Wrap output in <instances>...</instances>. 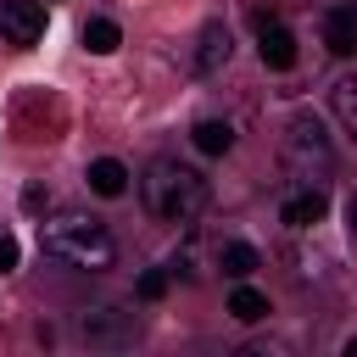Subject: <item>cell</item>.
I'll list each match as a JSON object with an SVG mask.
<instances>
[{
    "label": "cell",
    "instance_id": "4fadbf2b",
    "mask_svg": "<svg viewBox=\"0 0 357 357\" xmlns=\"http://www.w3.org/2000/svg\"><path fill=\"white\" fill-rule=\"evenodd\" d=\"M329 100H335V117H340V128L357 139V73H346V78L329 89Z\"/></svg>",
    "mask_w": 357,
    "mask_h": 357
},
{
    "label": "cell",
    "instance_id": "52a82bcc",
    "mask_svg": "<svg viewBox=\"0 0 357 357\" xmlns=\"http://www.w3.org/2000/svg\"><path fill=\"white\" fill-rule=\"evenodd\" d=\"M324 45L335 56H357V6H335L324 17Z\"/></svg>",
    "mask_w": 357,
    "mask_h": 357
},
{
    "label": "cell",
    "instance_id": "9c48e42d",
    "mask_svg": "<svg viewBox=\"0 0 357 357\" xmlns=\"http://www.w3.org/2000/svg\"><path fill=\"white\" fill-rule=\"evenodd\" d=\"M223 61H229V28H223V22H206V28H201V50H195V67H201V73H218Z\"/></svg>",
    "mask_w": 357,
    "mask_h": 357
},
{
    "label": "cell",
    "instance_id": "2e32d148",
    "mask_svg": "<svg viewBox=\"0 0 357 357\" xmlns=\"http://www.w3.org/2000/svg\"><path fill=\"white\" fill-rule=\"evenodd\" d=\"M139 296H145V301H156V296H167V273H162V268H151V273H139Z\"/></svg>",
    "mask_w": 357,
    "mask_h": 357
},
{
    "label": "cell",
    "instance_id": "5b68a950",
    "mask_svg": "<svg viewBox=\"0 0 357 357\" xmlns=\"http://www.w3.org/2000/svg\"><path fill=\"white\" fill-rule=\"evenodd\" d=\"M324 212H329V201H324V190H296V195H284V206H279V218L290 223V229H312V223H324Z\"/></svg>",
    "mask_w": 357,
    "mask_h": 357
},
{
    "label": "cell",
    "instance_id": "7a4b0ae2",
    "mask_svg": "<svg viewBox=\"0 0 357 357\" xmlns=\"http://www.w3.org/2000/svg\"><path fill=\"white\" fill-rule=\"evenodd\" d=\"M139 195H145V212H151V218H162V223H190V218H201V206H206V178H201L195 167L162 156V162L145 167Z\"/></svg>",
    "mask_w": 357,
    "mask_h": 357
},
{
    "label": "cell",
    "instance_id": "ffe728a7",
    "mask_svg": "<svg viewBox=\"0 0 357 357\" xmlns=\"http://www.w3.org/2000/svg\"><path fill=\"white\" fill-rule=\"evenodd\" d=\"M346 357H357V340H346Z\"/></svg>",
    "mask_w": 357,
    "mask_h": 357
},
{
    "label": "cell",
    "instance_id": "9a60e30c",
    "mask_svg": "<svg viewBox=\"0 0 357 357\" xmlns=\"http://www.w3.org/2000/svg\"><path fill=\"white\" fill-rule=\"evenodd\" d=\"M84 45H89L95 56H112V50L123 45V33H117V22H106V17H95V22H84Z\"/></svg>",
    "mask_w": 357,
    "mask_h": 357
},
{
    "label": "cell",
    "instance_id": "e0dca14e",
    "mask_svg": "<svg viewBox=\"0 0 357 357\" xmlns=\"http://www.w3.org/2000/svg\"><path fill=\"white\" fill-rule=\"evenodd\" d=\"M11 268H17V240L0 234V273H11Z\"/></svg>",
    "mask_w": 357,
    "mask_h": 357
},
{
    "label": "cell",
    "instance_id": "5bb4252c",
    "mask_svg": "<svg viewBox=\"0 0 357 357\" xmlns=\"http://www.w3.org/2000/svg\"><path fill=\"white\" fill-rule=\"evenodd\" d=\"M229 312H234L240 324H262V318H268V296L251 290V284H240V290L229 296Z\"/></svg>",
    "mask_w": 357,
    "mask_h": 357
},
{
    "label": "cell",
    "instance_id": "7c38bea8",
    "mask_svg": "<svg viewBox=\"0 0 357 357\" xmlns=\"http://www.w3.org/2000/svg\"><path fill=\"white\" fill-rule=\"evenodd\" d=\"M84 335H89V340H128V318H123L117 307H100V312L84 318Z\"/></svg>",
    "mask_w": 357,
    "mask_h": 357
},
{
    "label": "cell",
    "instance_id": "3957f363",
    "mask_svg": "<svg viewBox=\"0 0 357 357\" xmlns=\"http://www.w3.org/2000/svg\"><path fill=\"white\" fill-rule=\"evenodd\" d=\"M39 33H45L39 0H0V45L28 50V45H39Z\"/></svg>",
    "mask_w": 357,
    "mask_h": 357
},
{
    "label": "cell",
    "instance_id": "ba28073f",
    "mask_svg": "<svg viewBox=\"0 0 357 357\" xmlns=\"http://www.w3.org/2000/svg\"><path fill=\"white\" fill-rule=\"evenodd\" d=\"M218 268H223L229 279H251V273L262 268V257H257V245H245V240H223V245H218Z\"/></svg>",
    "mask_w": 357,
    "mask_h": 357
},
{
    "label": "cell",
    "instance_id": "6da1fadb",
    "mask_svg": "<svg viewBox=\"0 0 357 357\" xmlns=\"http://www.w3.org/2000/svg\"><path fill=\"white\" fill-rule=\"evenodd\" d=\"M39 240H45V257H50V262H67V268L100 273V268L117 262L112 229H106L100 218H89V212H61V218H50V223L39 229Z\"/></svg>",
    "mask_w": 357,
    "mask_h": 357
},
{
    "label": "cell",
    "instance_id": "30bf717a",
    "mask_svg": "<svg viewBox=\"0 0 357 357\" xmlns=\"http://www.w3.org/2000/svg\"><path fill=\"white\" fill-rule=\"evenodd\" d=\"M89 190H95V195H123V190H128V167L112 162V156L89 162Z\"/></svg>",
    "mask_w": 357,
    "mask_h": 357
},
{
    "label": "cell",
    "instance_id": "8fae6325",
    "mask_svg": "<svg viewBox=\"0 0 357 357\" xmlns=\"http://www.w3.org/2000/svg\"><path fill=\"white\" fill-rule=\"evenodd\" d=\"M195 151H206V156H223L229 145H234V128L223 123V117H206V123H195Z\"/></svg>",
    "mask_w": 357,
    "mask_h": 357
},
{
    "label": "cell",
    "instance_id": "277c9868",
    "mask_svg": "<svg viewBox=\"0 0 357 357\" xmlns=\"http://www.w3.org/2000/svg\"><path fill=\"white\" fill-rule=\"evenodd\" d=\"M257 56H262V67H273V73H284L290 61H296V33L284 28V22H257Z\"/></svg>",
    "mask_w": 357,
    "mask_h": 357
},
{
    "label": "cell",
    "instance_id": "d6986e66",
    "mask_svg": "<svg viewBox=\"0 0 357 357\" xmlns=\"http://www.w3.org/2000/svg\"><path fill=\"white\" fill-rule=\"evenodd\" d=\"M346 229H351V240H357V195L346 201Z\"/></svg>",
    "mask_w": 357,
    "mask_h": 357
},
{
    "label": "cell",
    "instance_id": "8992f818",
    "mask_svg": "<svg viewBox=\"0 0 357 357\" xmlns=\"http://www.w3.org/2000/svg\"><path fill=\"white\" fill-rule=\"evenodd\" d=\"M290 156L296 162H318V167H329V145H324V128H318V117H296L290 123Z\"/></svg>",
    "mask_w": 357,
    "mask_h": 357
},
{
    "label": "cell",
    "instance_id": "ac0fdd59",
    "mask_svg": "<svg viewBox=\"0 0 357 357\" xmlns=\"http://www.w3.org/2000/svg\"><path fill=\"white\" fill-rule=\"evenodd\" d=\"M45 201H50V195H45V190H39V184H33V190H22V206H28V212H39V206H45Z\"/></svg>",
    "mask_w": 357,
    "mask_h": 357
}]
</instances>
